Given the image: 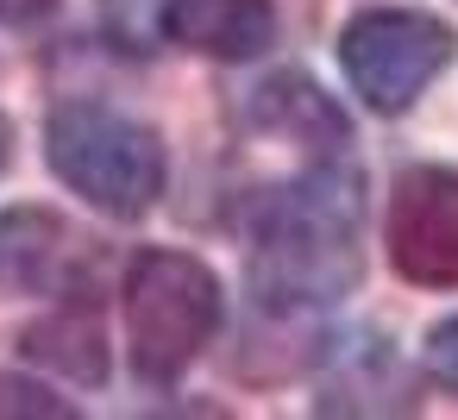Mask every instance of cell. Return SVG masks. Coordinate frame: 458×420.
Segmentation results:
<instances>
[{"label":"cell","mask_w":458,"mask_h":420,"mask_svg":"<svg viewBox=\"0 0 458 420\" xmlns=\"http://www.w3.org/2000/svg\"><path fill=\"white\" fill-rule=\"evenodd\" d=\"M358 226H364V176L352 164H314L251 201V257L245 282L251 301L270 320L320 314L352 295L364 257H358Z\"/></svg>","instance_id":"6da1fadb"},{"label":"cell","mask_w":458,"mask_h":420,"mask_svg":"<svg viewBox=\"0 0 458 420\" xmlns=\"http://www.w3.org/2000/svg\"><path fill=\"white\" fill-rule=\"evenodd\" d=\"M45 164L107 220H145L170 176L157 132L107 101H64L45 120Z\"/></svg>","instance_id":"7a4b0ae2"},{"label":"cell","mask_w":458,"mask_h":420,"mask_svg":"<svg viewBox=\"0 0 458 420\" xmlns=\"http://www.w3.org/2000/svg\"><path fill=\"white\" fill-rule=\"evenodd\" d=\"M220 326V276L189 251H139L126 264V345L139 382H176Z\"/></svg>","instance_id":"3957f363"},{"label":"cell","mask_w":458,"mask_h":420,"mask_svg":"<svg viewBox=\"0 0 458 420\" xmlns=\"http://www.w3.org/2000/svg\"><path fill=\"white\" fill-rule=\"evenodd\" d=\"M452 51H458L452 26L414 7H370L352 13L339 32V70L370 113H408L439 82Z\"/></svg>","instance_id":"277c9868"},{"label":"cell","mask_w":458,"mask_h":420,"mask_svg":"<svg viewBox=\"0 0 458 420\" xmlns=\"http://www.w3.org/2000/svg\"><path fill=\"white\" fill-rule=\"evenodd\" d=\"M389 264L420 289H458V170L408 164L389 195Z\"/></svg>","instance_id":"5b68a950"},{"label":"cell","mask_w":458,"mask_h":420,"mask_svg":"<svg viewBox=\"0 0 458 420\" xmlns=\"http://www.w3.org/2000/svg\"><path fill=\"white\" fill-rule=\"evenodd\" d=\"M420 401L414 370L377 326L333 332L314 364V407L320 414H408Z\"/></svg>","instance_id":"8992f818"},{"label":"cell","mask_w":458,"mask_h":420,"mask_svg":"<svg viewBox=\"0 0 458 420\" xmlns=\"http://www.w3.org/2000/svg\"><path fill=\"white\" fill-rule=\"evenodd\" d=\"M95 270V245L51 207L0 214V295H82Z\"/></svg>","instance_id":"52a82bcc"},{"label":"cell","mask_w":458,"mask_h":420,"mask_svg":"<svg viewBox=\"0 0 458 420\" xmlns=\"http://www.w3.org/2000/svg\"><path fill=\"white\" fill-rule=\"evenodd\" d=\"M157 26L170 45L214 63H251L276 45L270 0H157Z\"/></svg>","instance_id":"ba28073f"},{"label":"cell","mask_w":458,"mask_h":420,"mask_svg":"<svg viewBox=\"0 0 458 420\" xmlns=\"http://www.w3.org/2000/svg\"><path fill=\"white\" fill-rule=\"evenodd\" d=\"M26 357L64 370V376H76V382H101V376H107V332H101V314H95L82 295H70L51 320H38V326L26 332Z\"/></svg>","instance_id":"9c48e42d"},{"label":"cell","mask_w":458,"mask_h":420,"mask_svg":"<svg viewBox=\"0 0 458 420\" xmlns=\"http://www.w3.org/2000/svg\"><path fill=\"white\" fill-rule=\"evenodd\" d=\"M258 120L264 126H276V132H289V139H320V145H345V120H339V107L308 82V76H276V82H264L258 88Z\"/></svg>","instance_id":"30bf717a"},{"label":"cell","mask_w":458,"mask_h":420,"mask_svg":"<svg viewBox=\"0 0 458 420\" xmlns=\"http://www.w3.org/2000/svg\"><path fill=\"white\" fill-rule=\"evenodd\" d=\"M420 357H427V376H433L439 389H452V395H458V314H445V320H433V326H427Z\"/></svg>","instance_id":"8fae6325"},{"label":"cell","mask_w":458,"mask_h":420,"mask_svg":"<svg viewBox=\"0 0 458 420\" xmlns=\"http://www.w3.org/2000/svg\"><path fill=\"white\" fill-rule=\"evenodd\" d=\"M0 414H57V420H70L76 407H70L64 395L38 389V382H13V376H0Z\"/></svg>","instance_id":"7c38bea8"},{"label":"cell","mask_w":458,"mask_h":420,"mask_svg":"<svg viewBox=\"0 0 458 420\" xmlns=\"http://www.w3.org/2000/svg\"><path fill=\"white\" fill-rule=\"evenodd\" d=\"M57 7V0H0V26H32Z\"/></svg>","instance_id":"4fadbf2b"},{"label":"cell","mask_w":458,"mask_h":420,"mask_svg":"<svg viewBox=\"0 0 458 420\" xmlns=\"http://www.w3.org/2000/svg\"><path fill=\"white\" fill-rule=\"evenodd\" d=\"M7 157H13V126L0 120V170H7Z\"/></svg>","instance_id":"5bb4252c"}]
</instances>
